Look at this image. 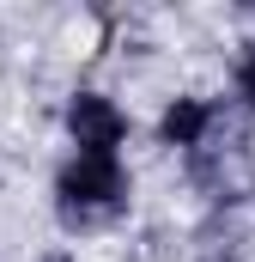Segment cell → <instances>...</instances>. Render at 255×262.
I'll use <instances>...</instances> for the list:
<instances>
[{"instance_id":"277c9868","label":"cell","mask_w":255,"mask_h":262,"mask_svg":"<svg viewBox=\"0 0 255 262\" xmlns=\"http://www.w3.org/2000/svg\"><path fill=\"white\" fill-rule=\"evenodd\" d=\"M237 92L255 104V43H249V55H243V67H237Z\"/></svg>"},{"instance_id":"5b68a950","label":"cell","mask_w":255,"mask_h":262,"mask_svg":"<svg viewBox=\"0 0 255 262\" xmlns=\"http://www.w3.org/2000/svg\"><path fill=\"white\" fill-rule=\"evenodd\" d=\"M55 262H67V256H55Z\"/></svg>"},{"instance_id":"6da1fadb","label":"cell","mask_w":255,"mask_h":262,"mask_svg":"<svg viewBox=\"0 0 255 262\" xmlns=\"http://www.w3.org/2000/svg\"><path fill=\"white\" fill-rule=\"evenodd\" d=\"M55 201H61L67 226H97L116 220L128 207V171L122 159H97V152H73L55 177Z\"/></svg>"},{"instance_id":"3957f363","label":"cell","mask_w":255,"mask_h":262,"mask_svg":"<svg viewBox=\"0 0 255 262\" xmlns=\"http://www.w3.org/2000/svg\"><path fill=\"white\" fill-rule=\"evenodd\" d=\"M207 122H213V110H207L200 98H176V104L164 110V140H170V146H194V140L207 134Z\"/></svg>"},{"instance_id":"7a4b0ae2","label":"cell","mask_w":255,"mask_h":262,"mask_svg":"<svg viewBox=\"0 0 255 262\" xmlns=\"http://www.w3.org/2000/svg\"><path fill=\"white\" fill-rule=\"evenodd\" d=\"M67 134H73L79 152L116 159V146H122V134H128V116L104 98V92H79V98L67 104Z\"/></svg>"}]
</instances>
